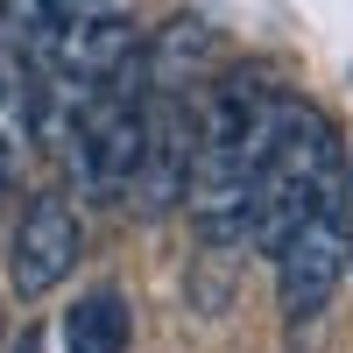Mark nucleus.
Segmentation results:
<instances>
[{"label":"nucleus","mask_w":353,"mask_h":353,"mask_svg":"<svg viewBox=\"0 0 353 353\" xmlns=\"http://www.w3.org/2000/svg\"><path fill=\"white\" fill-rule=\"evenodd\" d=\"M21 141H28V64L14 43H0V205L21 184Z\"/></svg>","instance_id":"obj_6"},{"label":"nucleus","mask_w":353,"mask_h":353,"mask_svg":"<svg viewBox=\"0 0 353 353\" xmlns=\"http://www.w3.org/2000/svg\"><path fill=\"white\" fill-rule=\"evenodd\" d=\"M0 339H8V311H0Z\"/></svg>","instance_id":"obj_8"},{"label":"nucleus","mask_w":353,"mask_h":353,"mask_svg":"<svg viewBox=\"0 0 353 353\" xmlns=\"http://www.w3.org/2000/svg\"><path fill=\"white\" fill-rule=\"evenodd\" d=\"M339 241H346V261H353V170H346V191H339Z\"/></svg>","instance_id":"obj_7"},{"label":"nucleus","mask_w":353,"mask_h":353,"mask_svg":"<svg viewBox=\"0 0 353 353\" xmlns=\"http://www.w3.org/2000/svg\"><path fill=\"white\" fill-rule=\"evenodd\" d=\"M283 121V92L269 71H226L212 92H198V149H191V226L205 248L254 241V176Z\"/></svg>","instance_id":"obj_1"},{"label":"nucleus","mask_w":353,"mask_h":353,"mask_svg":"<svg viewBox=\"0 0 353 353\" xmlns=\"http://www.w3.org/2000/svg\"><path fill=\"white\" fill-rule=\"evenodd\" d=\"M339 269H346L339 205H325V212H311V219H304V226L276 248V304H283L290 325H304V318H318V311L332 304Z\"/></svg>","instance_id":"obj_4"},{"label":"nucleus","mask_w":353,"mask_h":353,"mask_svg":"<svg viewBox=\"0 0 353 353\" xmlns=\"http://www.w3.org/2000/svg\"><path fill=\"white\" fill-rule=\"evenodd\" d=\"M85 254V226H78V205L64 191H36L14 219V248H8V283L14 297H50L57 283L78 269Z\"/></svg>","instance_id":"obj_3"},{"label":"nucleus","mask_w":353,"mask_h":353,"mask_svg":"<svg viewBox=\"0 0 353 353\" xmlns=\"http://www.w3.org/2000/svg\"><path fill=\"white\" fill-rule=\"evenodd\" d=\"M325 205H339V134L318 106L283 99V121H276L261 176H254V241L276 254Z\"/></svg>","instance_id":"obj_2"},{"label":"nucleus","mask_w":353,"mask_h":353,"mask_svg":"<svg viewBox=\"0 0 353 353\" xmlns=\"http://www.w3.org/2000/svg\"><path fill=\"white\" fill-rule=\"evenodd\" d=\"M128 339H134V318H128V297L113 283L85 290L64 311V353H128Z\"/></svg>","instance_id":"obj_5"}]
</instances>
